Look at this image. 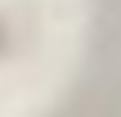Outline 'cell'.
<instances>
[{
	"label": "cell",
	"instance_id": "6da1fadb",
	"mask_svg": "<svg viewBox=\"0 0 121 117\" xmlns=\"http://www.w3.org/2000/svg\"><path fill=\"white\" fill-rule=\"evenodd\" d=\"M60 117H121V0L98 4L91 68Z\"/></svg>",
	"mask_w": 121,
	"mask_h": 117
}]
</instances>
